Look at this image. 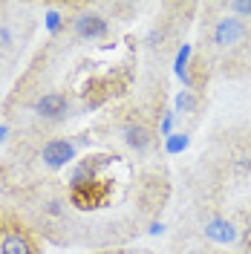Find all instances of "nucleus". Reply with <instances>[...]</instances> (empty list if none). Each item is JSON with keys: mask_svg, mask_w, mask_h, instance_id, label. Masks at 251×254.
<instances>
[{"mask_svg": "<svg viewBox=\"0 0 251 254\" xmlns=\"http://www.w3.org/2000/svg\"><path fill=\"white\" fill-rule=\"evenodd\" d=\"M246 38V23L240 20V17H222L217 20V26H214V44L217 47H231L237 41H243Z\"/></svg>", "mask_w": 251, "mask_h": 254, "instance_id": "39448f33", "label": "nucleus"}, {"mask_svg": "<svg viewBox=\"0 0 251 254\" xmlns=\"http://www.w3.org/2000/svg\"><path fill=\"white\" fill-rule=\"evenodd\" d=\"M0 254H35V249L20 231H12L0 240Z\"/></svg>", "mask_w": 251, "mask_h": 254, "instance_id": "6e6552de", "label": "nucleus"}, {"mask_svg": "<svg viewBox=\"0 0 251 254\" xmlns=\"http://www.w3.org/2000/svg\"><path fill=\"white\" fill-rule=\"evenodd\" d=\"M159 133H162L165 139L173 133V113H165V116H162V122H159Z\"/></svg>", "mask_w": 251, "mask_h": 254, "instance_id": "4468645a", "label": "nucleus"}, {"mask_svg": "<svg viewBox=\"0 0 251 254\" xmlns=\"http://www.w3.org/2000/svg\"><path fill=\"white\" fill-rule=\"evenodd\" d=\"M202 231H205V237L211 240V243H217V246H231L240 237L237 225L231 220H225V217H211V220L205 222Z\"/></svg>", "mask_w": 251, "mask_h": 254, "instance_id": "20e7f679", "label": "nucleus"}, {"mask_svg": "<svg viewBox=\"0 0 251 254\" xmlns=\"http://www.w3.org/2000/svg\"><path fill=\"white\" fill-rule=\"evenodd\" d=\"M6 136H9V127L0 125V142H6Z\"/></svg>", "mask_w": 251, "mask_h": 254, "instance_id": "6ab92c4d", "label": "nucleus"}, {"mask_svg": "<svg viewBox=\"0 0 251 254\" xmlns=\"http://www.w3.org/2000/svg\"><path fill=\"white\" fill-rule=\"evenodd\" d=\"M122 136H125V144L127 147H133L136 153H144L147 147H150V130L141 125H127L122 130Z\"/></svg>", "mask_w": 251, "mask_h": 254, "instance_id": "0eeeda50", "label": "nucleus"}, {"mask_svg": "<svg viewBox=\"0 0 251 254\" xmlns=\"http://www.w3.org/2000/svg\"><path fill=\"white\" fill-rule=\"evenodd\" d=\"M75 150H78V144L69 142V139H52V142L44 144L41 159H44L47 168H63L75 159Z\"/></svg>", "mask_w": 251, "mask_h": 254, "instance_id": "f257e3e1", "label": "nucleus"}, {"mask_svg": "<svg viewBox=\"0 0 251 254\" xmlns=\"http://www.w3.org/2000/svg\"><path fill=\"white\" fill-rule=\"evenodd\" d=\"M188 144H190V136H188V133H171V136L165 139V150H168L171 156H176V153L188 150Z\"/></svg>", "mask_w": 251, "mask_h": 254, "instance_id": "9d476101", "label": "nucleus"}, {"mask_svg": "<svg viewBox=\"0 0 251 254\" xmlns=\"http://www.w3.org/2000/svg\"><path fill=\"white\" fill-rule=\"evenodd\" d=\"M95 182V162H81L78 168L69 176V188L72 193H81V190H90Z\"/></svg>", "mask_w": 251, "mask_h": 254, "instance_id": "423d86ee", "label": "nucleus"}, {"mask_svg": "<svg viewBox=\"0 0 251 254\" xmlns=\"http://www.w3.org/2000/svg\"><path fill=\"white\" fill-rule=\"evenodd\" d=\"M147 231H150V234H162V231H165V225H162V222H150V228H147Z\"/></svg>", "mask_w": 251, "mask_h": 254, "instance_id": "a211bd4d", "label": "nucleus"}, {"mask_svg": "<svg viewBox=\"0 0 251 254\" xmlns=\"http://www.w3.org/2000/svg\"><path fill=\"white\" fill-rule=\"evenodd\" d=\"M66 110H69V101L61 93H47L35 101V113L44 122H61L63 116H66Z\"/></svg>", "mask_w": 251, "mask_h": 254, "instance_id": "f03ea898", "label": "nucleus"}, {"mask_svg": "<svg viewBox=\"0 0 251 254\" xmlns=\"http://www.w3.org/2000/svg\"><path fill=\"white\" fill-rule=\"evenodd\" d=\"M12 41H15V35H12V29H9L6 23H0V49L12 47Z\"/></svg>", "mask_w": 251, "mask_h": 254, "instance_id": "2eb2a0df", "label": "nucleus"}, {"mask_svg": "<svg viewBox=\"0 0 251 254\" xmlns=\"http://www.w3.org/2000/svg\"><path fill=\"white\" fill-rule=\"evenodd\" d=\"M72 29H75V35L78 38H84V41H98V38H104L107 35V20L101 15H93V12H81L75 20H72Z\"/></svg>", "mask_w": 251, "mask_h": 254, "instance_id": "7ed1b4c3", "label": "nucleus"}, {"mask_svg": "<svg viewBox=\"0 0 251 254\" xmlns=\"http://www.w3.org/2000/svg\"><path fill=\"white\" fill-rule=\"evenodd\" d=\"M44 211H47L49 217H61V214H63V202H61V199H52V202H47Z\"/></svg>", "mask_w": 251, "mask_h": 254, "instance_id": "dca6fc26", "label": "nucleus"}, {"mask_svg": "<svg viewBox=\"0 0 251 254\" xmlns=\"http://www.w3.org/2000/svg\"><path fill=\"white\" fill-rule=\"evenodd\" d=\"M44 26H47V32H49V35H58V32L63 29V17H61V12L49 9V12H47V17H44Z\"/></svg>", "mask_w": 251, "mask_h": 254, "instance_id": "f8f14e48", "label": "nucleus"}, {"mask_svg": "<svg viewBox=\"0 0 251 254\" xmlns=\"http://www.w3.org/2000/svg\"><path fill=\"white\" fill-rule=\"evenodd\" d=\"M173 104H176V110H179V113H193V110H196V95L190 93V90H182V93L176 95V101H173Z\"/></svg>", "mask_w": 251, "mask_h": 254, "instance_id": "9b49d317", "label": "nucleus"}, {"mask_svg": "<svg viewBox=\"0 0 251 254\" xmlns=\"http://www.w3.org/2000/svg\"><path fill=\"white\" fill-rule=\"evenodd\" d=\"M231 12H234V17H251V0H234L231 3Z\"/></svg>", "mask_w": 251, "mask_h": 254, "instance_id": "ddd939ff", "label": "nucleus"}, {"mask_svg": "<svg viewBox=\"0 0 251 254\" xmlns=\"http://www.w3.org/2000/svg\"><path fill=\"white\" fill-rule=\"evenodd\" d=\"M159 41H162V32H159V29H153L150 35H147V44H150V47H156Z\"/></svg>", "mask_w": 251, "mask_h": 254, "instance_id": "f3484780", "label": "nucleus"}, {"mask_svg": "<svg viewBox=\"0 0 251 254\" xmlns=\"http://www.w3.org/2000/svg\"><path fill=\"white\" fill-rule=\"evenodd\" d=\"M188 61H190V44H182V49L173 58V72H176V78L185 84V90L193 87V78H190V72H188Z\"/></svg>", "mask_w": 251, "mask_h": 254, "instance_id": "1a4fd4ad", "label": "nucleus"}]
</instances>
